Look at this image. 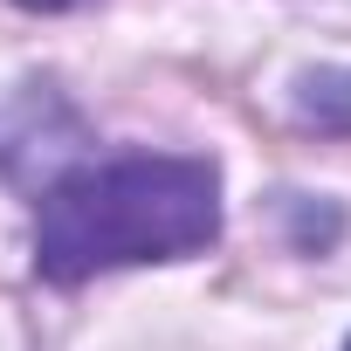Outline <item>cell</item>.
I'll use <instances>...</instances> for the list:
<instances>
[{
    "label": "cell",
    "mask_w": 351,
    "mask_h": 351,
    "mask_svg": "<svg viewBox=\"0 0 351 351\" xmlns=\"http://www.w3.org/2000/svg\"><path fill=\"white\" fill-rule=\"evenodd\" d=\"M221 241V165L200 152H104L56 165L35 193V276L76 289L110 269L186 262Z\"/></svg>",
    "instance_id": "6da1fadb"
},
{
    "label": "cell",
    "mask_w": 351,
    "mask_h": 351,
    "mask_svg": "<svg viewBox=\"0 0 351 351\" xmlns=\"http://www.w3.org/2000/svg\"><path fill=\"white\" fill-rule=\"evenodd\" d=\"M296 124L330 131V138H351V69L344 62H324V69H303L296 76Z\"/></svg>",
    "instance_id": "7a4b0ae2"
},
{
    "label": "cell",
    "mask_w": 351,
    "mask_h": 351,
    "mask_svg": "<svg viewBox=\"0 0 351 351\" xmlns=\"http://www.w3.org/2000/svg\"><path fill=\"white\" fill-rule=\"evenodd\" d=\"M276 214H282V228H289L296 255H330V248L344 241V207H337V200H310V193H282V200H276Z\"/></svg>",
    "instance_id": "3957f363"
},
{
    "label": "cell",
    "mask_w": 351,
    "mask_h": 351,
    "mask_svg": "<svg viewBox=\"0 0 351 351\" xmlns=\"http://www.w3.org/2000/svg\"><path fill=\"white\" fill-rule=\"evenodd\" d=\"M14 8H28V14H69V8H83V0H14Z\"/></svg>",
    "instance_id": "277c9868"
},
{
    "label": "cell",
    "mask_w": 351,
    "mask_h": 351,
    "mask_svg": "<svg viewBox=\"0 0 351 351\" xmlns=\"http://www.w3.org/2000/svg\"><path fill=\"white\" fill-rule=\"evenodd\" d=\"M344 351H351V337H344Z\"/></svg>",
    "instance_id": "5b68a950"
}]
</instances>
